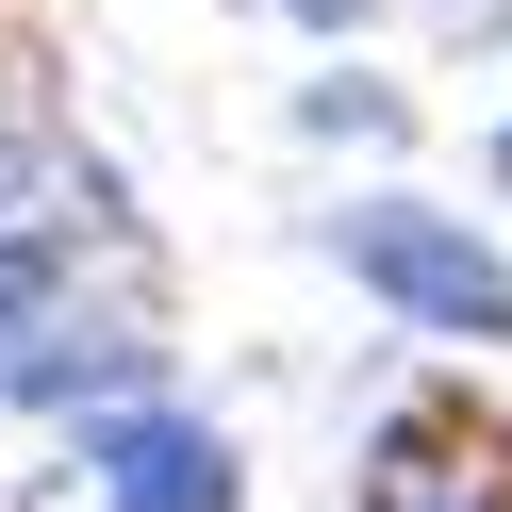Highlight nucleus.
<instances>
[{
	"mask_svg": "<svg viewBox=\"0 0 512 512\" xmlns=\"http://www.w3.org/2000/svg\"><path fill=\"white\" fill-rule=\"evenodd\" d=\"M331 248H347V281H364L380 314H413V331H446V347H512V248H479L463 215H430V199H347Z\"/></svg>",
	"mask_w": 512,
	"mask_h": 512,
	"instance_id": "1",
	"label": "nucleus"
},
{
	"mask_svg": "<svg viewBox=\"0 0 512 512\" xmlns=\"http://www.w3.org/2000/svg\"><path fill=\"white\" fill-rule=\"evenodd\" d=\"M347 512H512V413L479 397V380H430V397L380 413L364 446V496Z\"/></svg>",
	"mask_w": 512,
	"mask_h": 512,
	"instance_id": "2",
	"label": "nucleus"
},
{
	"mask_svg": "<svg viewBox=\"0 0 512 512\" xmlns=\"http://www.w3.org/2000/svg\"><path fill=\"white\" fill-rule=\"evenodd\" d=\"M83 463H100V512H232L248 496V479H232V430H199V413H166V397L83 413Z\"/></svg>",
	"mask_w": 512,
	"mask_h": 512,
	"instance_id": "3",
	"label": "nucleus"
},
{
	"mask_svg": "<svg viewBox=\"0 0 512 512\" xmlns=\"http://www.w3.org/2000/svg\"><path fill=\"white\" fill-rule=\"evenodd\" d=\"M50 314H67V248H50V232H0V364H17Z\"/></svg>",
	"mask_w": 512,
	"mask_h": 512,
	"instance_id": "4",
	"label": "nucleus"
},
{
	"mask_svg": "<svg viewBox=\"0 0 512 512\" xmlns=\"http://www.w3.org/2000/svg\"><path fill=\"white\" fill-rule=\"evenodd\" d=\"M397 83H364V67H347V83H314V100H298V133H397Z\"/></svg>",
	"mask_w": 512,
	"mask_h": 512,
	"instance_id": "5",
	"label": "nucleus"
},
{
	"mask_svg": "<svg viewBox=\"0 0 512 512\" xmlns=\"http://www.w3.org/2000/svg\"><path fill=\"white\" fill-rule=\"evenodd\" d=\"M281 17H298V34H364L380 0H281Z\"/></svg>",
	"mask_w": 512,
	"mask_h": 512,
	"instance_id": "6",
	"label": "nucleus"
},
{
	"mask_svg": "<svg viewBox=\"0 0 512 512\" xmlns=\"http://www.w3.org/2000/svg\"><path fill=\"white\" fill-rule=\"evenodd\" d=\"M17 50H34V0H0V67H17Z\"/></svg>",
	"mask_w": 512,
	"mask_h": 512,
	"instance_id": "7",
	"label": "nucleus"
},
{
	"mask_svg": "<svg viewBox=\"0 0 512 512\" xmlns=\"http://www.w3.org/2000/svg\"><path fill=\"white\" fill-rule=\"evenodd\" d=\"M496 182H512V133H496Z\"/></svg>",
	"mask_w": 512,
	"mask_h": 512,
	"instance_id": "8",
	"label": "nucleus"
}]
</instances>
